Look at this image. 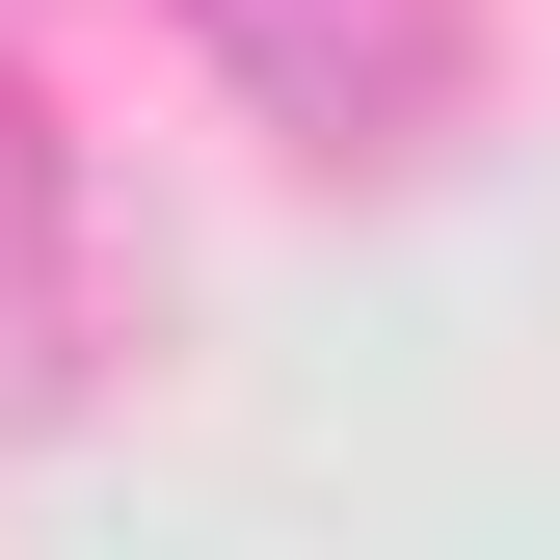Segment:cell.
Instances as JSON below:
<instances>
[{
	"label": "cell",
	"mask_w": 560,
	"mask_h": 560,
	"mask_svg": "<svg viewBox=\"0 0 560 560\" xmlns=\"http://www.w3.org/2000/svg\"><path fill=\"white\" fill-rule=\"evenodd\" d=\"M81 347H107V187H81V133L0 81V400H54Z\"/></svg>",
	"instance_id": "cell-2"
},
{
	"label": "cell",
	"mask_w": 560,
	"mask_h": 560,
	"mask_svg": "<svg viewBox=\"0 0 560 560\" xmlns=\"http://www.w3.org/2000/svg\"><path fill=\"white\" fill-rule=\"evenodd\" d=\"M161 27L214 54V81L294 133V161H400V133L454 107V54H480L454 0H161Z\"/></svg>",
	"instance_id": "cell-1"
}]
</instances>
